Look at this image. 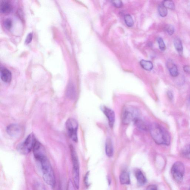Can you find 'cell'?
<instances>
[{"mask_svg":"<svg viewBox=\"0 0 190 190\" xmlns=\"http://www.w3.org/2000/svg\"><path fill=\"white\" fill-rule=\"evenodd\" d=\"M133 122L138 129L143 130H147L146 125L140 118L136 119Z\"/></svg>","mask_w":190,"mask_h":190,"instance_id":"18","label":"cell"},{"mask_svg":"<svg viewBox=\"0 0 190 190\" xmlns=\"http://www.w3.org/2000/svg\"><path fill=\"white\" fill-rule=\"evenodd\" d=\"M184 70L185 71V72L188 73H190V67L189 66H185L184 67Z\"/></svg>","mask_w":190,"mask_h":190,"instance_id":"32","label":"cell"},{"mask_svg":"<svg viewBox=\"0 0 190 190\" xmlns=\"http://www.w3.org/2000/svg\"><path fill=\"white\" fill-rule=\"evenodd\" d=\"M106 154L109 157L113 156V147L112 140L110 138H108L106 140L105 145Z\"/></svg>","mask_w":190,"mask_h":190,"instance_id":"13","label":"cell"},{"mask_svg":"<svg viewBox=\"0 0 190 190\" xmlns=\"http://www.w3.org/2000/svg\"><path fill=\"white\" fill-rule=\"evenodd\" d=\"M147 190H158V189L156 185H151L148 187Z\"/></svg>","mask_w":190,"mask_h":190,"instance_id":"31","label":"cell"},{"mask_svg":"<svg viewBox=\"0 0 190 190\" xmlns=\"http://www.w3.org/2000/svg\"><path fill=\"white\" fill-rule=\"evenodd\" d=\"M162 4L166 8L174 10L175 9V5L172 1H164L163 2Z\"/></svg>","mask_w":190,"mask_h":190,"instance_id":"21","label":"cell"},{"mask_svg":"<svg viewBox=\"0 0 190 190\" xmlns=\"http://www.w3.org/2000/svg\"><path fill=\"white\" fill-rule=\"evenodd\" d=\"M103 112L108 120L109 124L110 127H113L115 121V112L112 109L105 106L102 107Z\"/></svg>","mask_w":190,"mask_h":190,"instance_id":"9","label":"cell"},{"mask_svg":"<svg viewBox=\"0 0 190 190\" xmlns=\"http://www.w3.org/2000/svg\"><path fill=\"white\" fill-rule=\"evenodd\" d=\"M33 190H46L45 187L41 183L36 182L33 185Z\"/></svg>","mask_w":190,"mask_h":190,"instance_id":"24","label":"cell"},{"mask_svg":"<svg viewBox=\"0 0 190 190\" xmlns=\"http://www.w3.org/2000/svg\"><path fill=\"white\" fill-rule=\"evenodd\" d=\"M66 127L69 137L73 141L77 142L78 124L76 120L73 118L68 119L66 122Z\"/></svg>","mask_w":190,"mask_h":190,"instance_id":"7","label":"cell"},{"mask_svg":"<svg viewBox=\"0 0 190 190\" xmlns=\"http://www.w3.org/2000/svg\"><path fill=\"white\" fill-rule=\"evenodd\" d=\"M189 190H190V189H189Z\"/></svg>","mask_w":190,"mask_h":190,"instance_id":"35","label":"cell"},{"mask_svg":"<svg viewBox=\"0 0 190 190\" xmlns=\"http://www.w3.org/2000/svg\"><path fill=\"white\" fill-rule=\"evenodd\" d=\"M6 131L8 134L11 136L18 137L21 135L22 129L18 124H11L7 127Z\"/></svg>","mask_w":190,"mask_h":190,"instance_id":"8","label":"cell"},{"mask_svg":"<svg viewBox=\"0 0 190 190\" xmlns=\"http://www.w3.org/2000/svg\"><path fill=\"white\" fill-rule=\"evenodd\" d=\"M140 112L136 108L131 106H125L121 113V119L123 124H128L140 118Z\"/></svg>","mask_w":190,"mask_h":190,"instance_id":"3","label":"cell"},{"mask_svg":"<svg viewBox=\"0 0 190 190\" xmlns=\"http://www.w3.org/2000/svg\"><path fill=\"white\" fill-rule=\"evenodd\" d=\"M112 2L114 6L117 8H120L122 7L123 3L121 1H118V0L114 1H112Z\"/></svg>","mask_w":190,"mask_h":190,"instance_id":"27","label":"cell"},{"mask_svg":"<svg viewBox=\"0 0 190 190\" xmlns=\"http://www.w3.org/2000/svg\"><path fill=\"white\" fill-rule=\"evenodd\" d=\"M140 64L142 67L145 70L150 71L153 69V66L151 61L142 60L140 62Z\"/></svg>","mask_w":190,"mask_h":190,"instance_id":"17","label":"cell"},{"mask_svg":"<svg viewBox=\"0 0 190 190\" xmlns=\"http://www.w3.org/2000/svg\"><path fill=\"white\" fill-rule=\"evenodd\" d=\"M75 185L71 180H69L68 183L67 190H75Z\"/></svg>","mask_w":190,"mask_h":190,"instance_id":"28","label":"cell"},{"mask_svg":"<svg viewBox=\"0 0 190 190\" xmlns=\"http://www.w3.org/2000/svg\"><path fill=\"white\" fill-rule=\"evenodd\" d=\"M135 176L139 184L143 185L146 182V178L142 172L139 169L136 171Z\"/></svg>","mask_w":190,"mask_h":190,"instance_id":"15","label":"cell"},{"mask_svg":"<svg viewBox=\"0 0 190 190\" xmlns=\"http://www.w3.org/2000/svg\"><path fill=\"white\" fill-rule=\"evenodd\" d=\"M36 141L37 140L34 134H31L28 136L23 143L18 146L17 150L21 154H27L33 150Z\"/></svg>","mask_w":190,"mask_h":190,"instance_id":"5","label":"cell"},{"mask_svg":"<svg viewBox=\"0 0 190 190\" xmlns=\"http://www.w3.org/2000/svg\"><path fill=\"white\" fill-rule=\"evenodd\" d=\"M167 66L169 72L172 76L176 77L179 75V72L177 66L171 60H169L167 61Z\"/></svg>","mask_w":190,"mask_h":190,"instance_id":"11","label":"cell"},{"mask_svg":"<svg viewBox=\"0 0 190 190\" xmlns=\"http://www.w3.org/2000/svg\"><path fill=\"white\" fill-rule=\"evenodd\" d=\"M150 135L158 145H169L170 142V135L167 131L157 123H153L149 127Z\"/></svg>","mask_w":190,"mask_h":190,"instance_id":"1","label":"cell"},{"mask_svg":"<svg viewBox=\"0 0 190 190\" xmlns=\"http://www.w3.org/2000/svg\"><path fill=\"white\" fill-rule=\"evenodd\" d=\"M168 97L169 99L172 100L173 98V95L171 92L168 91L167 93Z\"/></svg>","mask_w":190,"mask_h":190,"instance_id":"33","label":"cell"},{"mask_svg":"<svg viewBox=\"0 0 190 190\" xmlns=\"http://www.w3.org/2000/svg\"><path fill=\"white\" fill-rule=\"evenodd\" d=\"M69 148L72 163V177L74 184L75 188L78 189L80 184V167L78 158L74 147L70 145Z\"/></svg>","mask_w":190,"mask_h":190,"instance_id":"4","label":"cell"},{"mask_svg":"<svg viewBox=\"0 0 190 190\" xmlns=\"http://www.w3.org/2000/svg\"><path fill=\"white\" fill-rule=\"evenodd\" d=\"M12 6L8 1L1 0L0 2V11L3 13H8L11 11Z\"/></svg>","mask_w":190,"mask_h":190,"instance_id":"12","label":"cell"},{"mask_svg":"<svg viewBox=\"0 0 190 190\" xmlns=\"http://www.w3.org/2000/svg\"><path fill=\"white\" fill-rule=\"evenodd\" d=\"M165 30L168 34L170 35H172L175 32V29H174L172 25H167L166 26Z\"/></svg>","mask_w":190,"mask_h":190,"instance_id":"25","label":"cell"},{"mask_svg":"<svg viewBox=\"0 0 190 190\" xmlns=\"http://www.w3.org/2000/svg\"><path fill=\"white\" fill-rule=\"evenodd\" d=\"M88 173H87V174L86 175V176H85V185H88Z\"/></svg>","mask_w":190,"mask_h":190,"instance_id":"34","label":"cell"},{"mask_svg":"<svg viewBox=\"0 0 190 190\" xmlns=\"http://www.w3.org/2000/svg\"><path fill=\"white\" fill-rule=\"evenodd\" d=\"M182 154L184 157L190 159V145L188 146L184 149L183 150Z\"/></svg>","mask_w":190,"mask_h":190,"instance_id":"23","label":"cell"},{"mask_svg":"<svg viewBox=\"0 0 190 190\" xmlns=\"http://www.w3.org/2000/svg\"><path fill=\"white\" fill-rule=\"evenodd\" d=\"M157 41L160 50L162 51H165L166 49V47L162 38H161V37L158 38L157 39Z\"/></svg>","mask_w":190,"mask_h":190,"instance_id":"22","label":"cell"},{"mask_svg":"<svg viewBox=\"0 0 190 190\" xmlns=\"http://www.w3.org/2000/svg\"><path fill=\"white\" fill-rule=\"evenodd\" d=\"M41 167L43 179L48 185L54 187L56 183L55 176L50 161L45 157L38 161Z\"/></svg>","mask_w":190,"mask_h":190,"instance_id":"2","label":"cell"},{"mask_svg":"<svg viewBox=\"0 0 190 190\" xmlns=\"http://www.w3.org/2000/svg\"><path fill=\"white\" fill-rule=\"evenodd\" d=\"M32 33H30L28 34L26 38V40H25V43L26 44L30 43L32 40Z\"/></svg>","mask_w":190,"mask_h":190,"instance_id":"29","label":"cell"},{"mask_svg":"<svg viewBox=\"0 0 190 190\" xmlns=\"http://www.w3.org/2000/svg\"><path fill=\"white\" fill-rule=\"evenodd\" d=\"M185 169L184 164L180 161H177L172 166L171 169L172 177L177 183H180L182 182Z\"/></svg>","mask_w":190,"mask_h":190,"instance_id":"6","label":"cell"},{"mask_svg":"<svg viewBox=\"0 0 190 190\" xmlns=\"http://www.w3.org/2000/svg\"><path fill=\"white\" fill-rule=\"evenodd\" d=\"M120 183L122 185H129L130 183V178L129 173L124 171L121 173L120 176Z\"/></svg>","mask_w":190,"mask_h":190,"instance_id":"14","label":"cell"},{"mask_svg":"<svg viewBox=\"0 0 190 190\" xmlns=\"http://www.w3.org/2000/svg\"><path fill=\"white\" fill-rule=\"evenodd\" d=\"M158 11L161 17H165L167 15V9L162 4L158 6Z\"/></svg>","mask_w":190,"mask_h":190,"instance_id":"19","label":"cell"},{"mask_svg":"<svg viewBox=\"0 0 190 190\" xmlns=\"http://www.w3.org/2000/svg\"><path fill=\"white\" fill-rule=\"evenodd\" d=\"M0 72L2 80L6 83L10 82L12 79V74L11 71L6 68L1 67Z\"/></svg>","mask_w":190,"mask_h":190,"instance_id":"10","label":"cell"},{"mask_svg":"<svg viewBox=\"0 0 190 190\" xmlns=\"http://www.w3.org/2000/svg\"><path fill=\"white\" fill-rule=\"evenodd\" d=\"M124 20L126 25L128 27H131L133 25V20L132 17L130 15H129V14L125 15L124 17Z\"/></svg>","mask_w":190,"mask_h":190,"instance_id":"20","label":"cell"},{"mask_svg":"<svg viewBox=\"0 0 190 190\" xmlns=\"http://www.w3.org/2000/svg\"><path fill=\"white\" fill-rule=\"evenodd\" d=\"M74 89L73 88V87L72 86L70 87V88L68 90V94L69 96H70V97H73V96H74Z\"/></svg>","mask_w":190,"mask_h":190,"instance_id":"30","label":"cell"},{"mask_svg":"<svg viewBox=\"0 0 190 190\" xmlns=\"http://www.w3.org/2000/svg\"><path fill=\"white\" fill-rule=\"evenodd\" d=\"M12 21L11 19H6L4 22V25L6 29H9L12 26Z\"/></svg>","mask_w":190,"mask_h":190,"instance_id":"26","label":"cell"},{"mask_svg":"<svg viewBox=\"0 0 190 190\" xmlns=\"http://www.w3.org/2000/svg\"><path fill=\"white\" fill-rule=\"evenodd\" d=\"M174 46L179 54L182 56L183 54V48L181 41L179 38H176L174 41Z\"/></svg>","mask_w":190,"mask_h":190,"instance_id":"16","label":"cell"}]
</instances>
